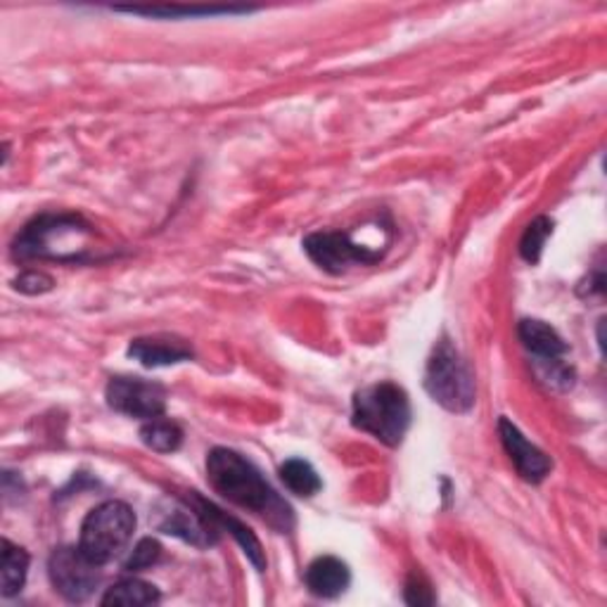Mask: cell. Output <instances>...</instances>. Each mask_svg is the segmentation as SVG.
Masks as SVG:
<instances>
[{
    "label": "cell",
    "instance_id": "6da1fadb",
    "mask_svg": "<svg viewBox=\"0 0 607 607\" xmlns=\"http://www.w3.org/2000/svg\"><path fill=\"white\" fill-rule=\"evenodd\" d=\"M207 480L216 494L245 511L257 513L280 534H288L295 527V515L276 488L264 480L261 472L240 453L216 446L207 455Z\"/></svg>",
    "mask_w": 607,
    "mask_h": 607
},
{
    "label": "cell",
    "instance_id": "7a4b0ae2",
    "mask_svg": "<svg viewBox=\"0 0 607 607\" xmlns=\"http://www.w3.org/2000/svg\"><path fill=\"white\" fill-rule=\"evenodd\" d=\"M351 420L384 446H399L411 425V401L394 382L368 384L353 397Z\"/></svg>",
    "mask_w": 607,
    "mask_h": 607
},
{
    "label": "cell",
    "instance_id": "3957f363",
    "mask_svg": "<svg viewBox=\"0 0 607 607\" xmlns=\"http://www.w3.org/2000/svg\"><path fill=\"white\" fill-rule=\"evenodd\" d=\"M133 532H136V513L124 501H107L97 505L81 525V551L100 567L112 563L120 555Z\"/></svg>",
    "mask_w": 607,
    "mask_h": 607
},
{
    "label": "cell",
    "instance_id": "277c9868",
    "mask_svg": "<svg viewBox=\"0 0 607 607\" xmlns=\"http://www.w3.org/2000/svg\"><path fill=\"white\" fill-rule=\"evenodd\" d=\"M93 226L79 214H41L33 218L12 243V257L17 261L29 259H53L66 261L64 249L60 245L70 243V238H83L91 235Z\"/></svg>",
    "mask_w": 607,
    "mask_h": 607
},
{
    "label": "cell",
    "instance_id": "5b68a950",
    "mask_svg": "<svg viewBox=\"0 0 607 607\" xmlns=\"http://www.w3.org/2000/svg\"><path fill=\"white\" fill-rule=\"evenodd\" d=\"M428 394L451 413H467L475 407V378L451 342L434 347L425 373Z\"/></svg>",
    "mask_w": 607,
    "mask_h": 607
},
{
    "label": "cell",
    "instance_id": "8992f818",
    "mask_svg": "<svg viewBox=\"0 0 607 607\" xmlns=\"http://www.w3.org/2000/svg\"><path fill=\"white\" fill-rule=\"evenodd\" d=\"M301 245L309 259L332 276L344 274L349 266H370L382 259L380 249H370L366 245L353 243L349 233L337 230L311 233L304 238Z\"/></svg>",
    "mask_w": 607,
    "mask_h": 607
},
{
    "label": "cell",
    "instance_id": "52a82bcc",
    "mask_svg": "<svg viewBox=\"0 0 607 607\" xmlns=\"http://www.w3.org/2000/svg\"><path fill=\"white\" fill-rule=\"evenodd\" d=\"M100 565L93 563L81 546H64L50 555L48 575L55 591L72 603H83L100 584Z\"/></svg>",
    "mask_w": 607,
    "mask_h": 607
},
{
    "label": "cell",
    "instance_id": "ba28073f",
    "mask_svg": "<svg viewBox=\"0 0 607 607\" xmlns=\"http://www.w3.org/2000/svg\"><path fill=\"white\" fill-rule=\"evenodd\" d=\"M107 403L128 418L155 420L166 411V392L162 384L141 378H112L107 384Z\"/></svg>",
    "mask_w": 607,
    "mask_h": 607
},
{
    "label": "cell",
    "instance_id": "9c48e42d",
    "mask_svg": "<svg viewBox=\"0 0 607 607\" xmlns=\"http://www.w3.org/2000/svg\"><path fill=\"white\" fill-rule=\"evenodd\" d=\"M498 434H501V442H503V449L505 453L511 455L513 465L517 467L519 477L527 480V482H542L546 480V475L551 472L553 463L548 455L534 446L525 434H522L508 418H501L498 420Z\"/></svg>",
    "mask_w": 607,
    "mask_h": 607
},
{
    "label": "cell",
    "instance_id": "30bf717a",
    "mask_svg": "<svg viewBox=\"0 0 607 607\" xmlns=\"http://www.w3.org/2000/svg\"><path fill=\"white\" fill-rule=\"evenodd\" d=\"M191 505H193V511L207 522V525L218 534V532H228L235 542H238L245 551L247 558L255 563L257 569H264L266 567V560H264V551H261V544H259V538L251 534L249 527H245L240 519H235L233 515L224 513L222 508H216V505L207 498H202L197 496L195 492H191Z\"/></svg>",
    "mask_w": 607,
    "mask_h": 607
},
{
    "label": "cell",
    "instance_id": "8fae6325",
    "mask_svg": "<svg viewBox=\"0 0 607 607\" xmlns=\"http://www.w3.org/2000/svg\"><path fill=\"white\" fill-rule=\"evenodd\" d=\"M128 357L136 359L145 368L176 366L193 359V347L185 340H181V337L152 335V337H138V340H133L128 347Z\"/></svg>",
    "mask_w": 607,
    "mask_h": 607
},
{
    "label": "cell",
    "instance_id": "7c38bea8",
    "mask_svg": "<svg viewBox=\"0 0 607 607\" xmlns=\"http://www.w3.org/2000/svg\"><path fill=\"white\" fill-rule=\"evenodd\" d=\"M304 579H307V588L313 596L337 598L349 588L351 575L347 563H342L340 558H335V555H320V558H316L309 565L307 577Z\"/></svg>",
    "mask_w": 607,
    "mask_h": 607
},
{
    "label": "cell",
    "instance_id": "4fadbf2b",
    "mask_svg": "<svg viewBox=\"0 0 607 607\" xmlns=\"http://www.w3.org/2000/svg\"><path fill=\"white\" fill-rule=\"evenodd\" d=\"M517 335L522 344H525V349L534 357V361L565 359L567 342L563 340L558 330L544 323V320H536V318L519 320Z\"/></svg>",
    "mask_w": 607,
    "mask_h": 607
},
{
    "label": "cell",
    "instance_id": "5bb4252c",
    "mask_svg": "<svg viewBox=\"0 0 607 607\" xmlns=\"http://www.w3.org/2000/svg\"><path fill=\"white\" fill-rule=\"evenodd\" d=\"M116 12L162 17V20H193V17H218V14H247L251 8H188V6H155V8H114Z\"/></svg>",
    "mask_w": 607,
    "mask_h": 607
},
{
    "label": "cell",
    "instance_id": "9a60e30c",
    "mask_svg": "<svg viewBox=\"0 0 607 607\" xmlns=\"http://www.w3.org/2000/svg\"><path fill=\"white\" fill-rule=\"evenodd\" d=\"M280 480H282L285 486L290 488L292 494L304 496V498L316 496L320 492V486H323V482H320L313 465L307 463V461H301V459L285 461L280 465Z\"/></svg>",
    "mask_w": 607,
    "mask_h": 607
},
{
    "label": "cell",
    "instance_id": "2e32d148",
    "mask_svg": "<svg viewBox=\"0 0 607 607\" xmlns=\"http://www.w3.org/2000/svg\"><path fill=\"white\" fill-rule=\"evenodd\" d=\"M29 553L3 538V596L12 598L24 588L29 575Z\"/></svg>",
    "mask_w": 607,
    "mask_h": 607
},
{
    "label": "cell",
    "instance_id": "e0dca14e",
    "mask_svg": "<svg viewBox=\"0 0 607 607\" xmlns=\"http://www.w3.org/2000/svg\"><path fill=\"white\" fill-rule=\"evenodd\" d=\"M160 600V591L152 584L143 579H122L114 586L107 588L103 596V605H126V607H138V605H152Z\"/></svg>",
    "mask_w": 607,
    "mask_h": 607
},
{
    "label": "cell",
    "instance_id": "ac0fdd59",
    "mask_svg": "<svg viewBox=\"0 0 607 607\" xmlns=\"http://www.w3.org/2000/svg\"><path fill=\"white\" fill-rule=\"evenodd\" d=\"M141 440L147 449L157 451V453H174L183 444V430L174 423V420L166 418H155L147 420L141 430Z\"/></svg>",
    "mask_w": 607,
    "mask_h": 607
},
{
    "label": "cell",
    "instance_id": "d6986e66",
    "mask_svg": "<svg viewBox=\"0 0 607 607\" xmlns=\"http://www.w3.org/2000/svg\"><path fill=\"white\" fill-rule=\"evenodd\" d=\"M553 235V222L548 216H538L522 233L519 240V257L527 264H538L542 259V251L546 247V240Z\"/></svg>",
    "mask_w": 607,
    "mask_h": 607
},
{
    "label": "cell",
    "instance_id": "ffe728a7",
    "mask_svg": "<svg viewBox=\"0 0 607 607\" xmlns=\"http://www.w3.org/2000/svg\"><path fill=\"white\" fill-rule=\"evenodd\" d=\"M534 370L538 380H542L548 390L565 392V390H572V384H575V368L567 366L565 359L534 361Z\"/></svg>",
    "mask_w": 607,
    "mask_h": 607
},
{
    "label": "cell",
    "instance_id": "44dd1931",
    "mask_svg": "<svg viewBox=\"0 0 607 607\" xmlns=\"http://www.w3.org/2000/svg\"><path fill=\"white\" fill-rule=\"evenodd\" d=\"M160 555H162L160 542H155V538H143V542L136 548H133L131 558L126 560L124 569H128V572H143V569L155 565L160 560Z\"/></svg>",
    "mask_w": 607,
    "mask_h": 607
},
{
    "label": "cell",
    "instance_id": "7402d4cb",
    "mask_svg": "<svg viewBox=\"0 0 607 607\" xmlns=\"http://www.w3.org/2000/svg\"><path fill=\"white\" fill-rule=\"evenodd\" d=\"M14 290L22 295H45L53 290L55 280L43 271H24L20 278H14Z\"/></svg>",
    "mask_w": 607,
    "mask_h": 607
},
{
    "label": "cell",
    "instance_id": "603a6c76",
    "mask_svg": "<svg viewBox=\"0 0 607 607\" xmlns=\"http://www.w3.org/2000/svg\"><path fill=\"white\" fill-rule=\"evenodd\" d=\"M407 603H411V605H432L434 603L432 588H430V584L423 577L413 575L407 582Z\"/></svg>",
    "mask_w": 607,
    "mask_h": 607
}]
</instances>
